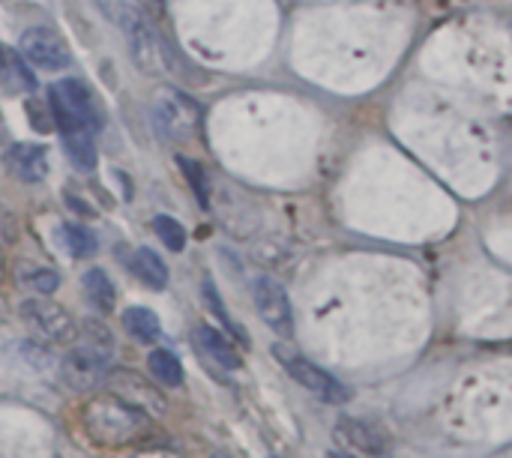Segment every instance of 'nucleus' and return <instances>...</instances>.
<instances>
[{
  "label": "nucleus",
  "instance_id": "nucleus-26",
  "mask_svg": "<svg viewBox=\"0 0 512 458\" xmlns=\"http://www.w3.org/2000/svg\"><path fill=\"white\" fill-rule=\"evenodd\" d=\"M138 3L147 18H162V12H165V0H138Z\"/></svg>",
  "mask_w": 512,
  "mask_h": 458
},
{
  "label": "nucleus",
  "instance_id": "nucleus-2",
  "mask_svg": "<svg viewBox=\"0 0 512 458\" xmlns=\"http://www.w3.org/2000/svg\"><path fill=\"white\" fill-rule=\"evenodd\" d=\"M51 99V114L60 132L69 129H96L99 126V102L90 93V87L78 78L57 81L48 93Z\"/></svg>",
  "mask_w": 512,
  "mask_h": 458
},
{
  "label": "nucleus",
  "instance_id": "nucleus-23",
  "mask_svg": "<svg viewBox=\"0 0 512 458\" xmlns=\"http://www.w3.org/2000/svg\"><path fill=\"white\" fill-rule=\"evenodd\" d=\"M180 168L186 171V177H189V186H195L201 207H210V192H207V180H204V171H201V165H198V162H189V159H180Z\"/></svg>",
  "mask_w": 512,
  "mask_h": 458
},
{
  "label": "nucleus",
  "instance_id": "nucleus-24",
  "mask_svg": "<svg viewBox=\"0 0 512 458\" xmlns=\"http://www.w3.org/2000/svg\"><path fill=\"white\" fill-rule=\"evenodd\" d=\"M204 300H207V309H210L213 315H219V321L225 324V330H231V333H237V336L243 339V330H237V327L231 324V318H228V312H225V306H222V300H219V291H216L210 282H204Z\"/></svg>",
  "mask_w": 512,
  "mask_h": 458
},
{
  "label": "nucleus",
  "instance_id": "nucleus-21",
  "mask_svg": "<svg viewBox=\"0 0 512 458\" xmlns=\"http://www.w3.org/2000/svg\"><path fill=\"white\" fill-rule=\"evenodd\" d=\"M153 228H156L159 240L168 246V252H183V249H186V228H183L177 219H171V216H156V219H153Z\"/></svg>",
  "mask_w": 512,
  "mask_h": 458
},
{
  "label": "nucleus",
  "instance_id": "nucleus-1",
  "mask_svg": "<svg viewBox=\"0 0 512 458\" xmlns=\"http://www.w3.org/2000/svg\"><path fill=\"white\" fill-rule=\"evenodd\" d=\"M81 426L96 447L114 450L141 441L150 429V414L120 396H93L81 411Z\"/></svg>",
  "mask_w": 512,
  "mask_h": 458
},
{
  "label": "nucleus",
  "instance_id": "nucleus-12",
  "mask_svg": "<svg viewBox=\"0 0 512 458\" xmlns=\"http://www.w3.org/2000/svg\"><path fill=\"white\" fill-rule=\"evenodd\" d=\"M6 162L21 183H42L48 177V150L42 144H15Z\"/></svg>",
  "mask_w": 512,
  "mask_h": 458
},
{
  "label": "nucleus",
  "instance_id": "nucleus-22",
  "mask_svg": "<svg viewBox=\"0 0 512 458\" xmlns=\"http://www.w3.org/2000/svg\"><path fill=\"white\" fill-rule=\"evenodd\" d=\"M21 282L33 285V288L42 291V294H51V291H57L60 276H57L54 270H48V267H27V276L21 273Z\"/></svg>",
  "mask_w": 512,
  "mask_h": 458
},
{
  "label": "nucleus",
  "instance_id": "nucleus-17",
  "mask_svg": "<svg viewBox=\"0 0 512 458\" xmlns=\"http://www.w3.org/2000/svg\"><path fill=\"white\" fill-rule=\"evenodd\" d=\"M123 327L132 339L138 342H153L159 336V318L156 312L144 309V306H132L123 312Z\"/></svg>",
  "mask_w": 512,
  "mask_h": 458
},
{
  "label": "nucleus",
  "instance_id": "nucleus-7",
  "mask_svg": "<svg viewBox=\"0 0 512 458\" xmlns=\"http://www.w3.org/2000/svg\"><path fill=\"white\" fill-rule=\"evenodd\" d=\"M117 21L123 24L126 36H129V51H132V60L141 72L147 75H159L165 69L162 63V51H159V42H156V33L150 30L144 12H135L129 6H120V15Z\"/></svg>",
  "mask_w": 512,
  "mask_h": 458
},
{
  "label": "nucleus",
  "instance_id": "nucleus-15",
  "mask_svg": "<svg viewBox=\"0 0 512 458\" xmlns=\"http://www.w3.org/2000/svg\"><path fill=\"white\" fill-rule=\"evenodd\" d=\"M129 267H132V273H135L141 282H147V285L156 288V291H162V288L168 285V267H165L162 258H159L153 249H147V246L135 249V261H132Z\"/></svg>",
  "mask_w": 512,
  "mask_h": 458
},
{
  "label": "nucleus",
  "instance_id": "nucleus-11",
  "mask_svg": "<svg viewBox=\"0 0 512 458\" xmlns=\"http://www.w3.org/2000/svg\"><path fill=\"white\" fill-rule=\"evenodd\" d=\"M108 384H111V390L120 396V399H126L129 405H135V408H141V411H147V414H165V399L159 396V390L153 387V384H147L144 378H138L135 372H126V369H120V372H111L108 375Z\"/></svg>",
  "mask_w": 512,
  "mask_h": 458
},
{
  "label": "nucleus",
  "instance_id": "nucleus-14",
  "mask_svg": "<svg viewBox=\"0 0 512 458\" xmlns=\"http://www.w3.org/2000/svg\"><path fill=\"white\" fill-rule=\"evenodd\" d=\"M63 135V144H66V153H69V162L78 168V171H93L96 168V144H93V129H69V132H60Z\"/></svg>",
  "mask_w": 512,
  "mask_h": 458
},
{
  "label": "nucleus",
  "instance_id": "nucleus-18",
  "mask_svg": "<svg viewBox=\"0 0 512 458\" xmlns=\"http://www.w3.org/2000/svg\"><path fill=\"white\" fill-rule=\"evenodd\" d=\"M84 294H87V300L96 309H102V312H111L114 309L117 294H114V285H111V279H108L105 270H87L84 273Z\"/></svg>",
  "mask_w": 512,
  "mask_h": 458
},
{
  "label": "nucleus",
  "instance_id": "nucleus-4",
  "mask_svg": "<svg viewBox=\"0 0 512 458\" xmlns=\"http://www.w3.org/2000/svg\"><path fill=\"white\" fill-rule=\"evenodd\" d=\"M108 360H111V342H93V336L87 333L66 357H63V381L78 390V393H90L102 378H108Z\"/></svg>",
  "mask_w": 512,
  "mask_h": 458
},
{
  "label": "nucleus",
  "instance_id": "nucleus-10",
  "mask_svg": "<svg viewBox=\"0 0 512 458\" xmlns=\"http://www.w3.org/2000/svg\"><path fill=\"white\" fill-rule=\"evenodd\" d=\"M18 48H21V57H27L33 66L48 69V72H60V69H66L72 63L69 45L63 42V36H57L48 27H30V30H24Z\"/></svg>",
  "mask_w": 512,
  "mask_h": 458
},
{
  "label": "nucleus",
  "instance_id": "nucleus-13",
  "mask_svg": "<svg viewBox=\"0 0 512 458\" xmlns=\"http://www.w3.org/2000/svg\"><path fill=\"white\" fill-rule=\"evenodd\" d=\"M195 339H198L201 351H204L216 366H222V369H240V357H237L234 345H231L219 330H213V327H198V330H195Z\"/></svg>",
  "mask_w": 512,
  "mask_h": 458
},
{
  "label": "nucleus",
  "instance_id": "nucleus-28",
  "mask_svg": "<svg viewBox=\"0 0 512 458\" xmlns=\"http://www.w3.org/2000/svg\"><path fill=\"white\" fill-rule=\"evenodd\" d=\"M0 273H3V252H0Z\"/></svg>",
  "mask_w": 512,
  "mask_h": 458
},
{
  "label": "nucleus",
  "instance_id": "nucleus-6",
  "mask_svg": "<svg viewBox=\"0 0 512 458\" xmlns=\"http://www.w3.org/2000/svg\"><path fill=\"white\" fill-rule=\"evenodd\" d=\"M21 318L48 342H57V345H69L75 342L78 336V327H75V318L72 312H66L60 303L54 300H24L21 306Z\"/></svg>",
  "mask_w": 512,
  "mask_h": 458
},
{
  "label": "nucleus",
  "instance_id": "nucleus-16",
  "mask_svg": "<svg viewBox=\"0 0 512 458\" xmlns=\"http://www.w3.org/2000/svg\"><path fill=\"white\" fill-rule=\"evenodd\" d=\"M0 78L9 84V90H36V78L30 75L24 60L3 45H0Z\"/></svg>",
  "mask_w": 512,
  "mask_h": 458
},
{
  "label": "nucleus",
  "instance_id": "nucleus-27",
  "mask_svg": "<svg viewBox=\"0 0 512 458\" xmlns=\"http://www.w3.org/2000/svg\"><path fill=\"white\" fill-rule=\"evenodd\" d=\"M327 458H351V456H348V453H330Z\"/></svg>",
  "mask_w": 512,
  "mask_h": 458
},
{
  "label": "nucleus",
  "instance_id": "nucleus-9",
  "mask_svg": "<svg viewBox=\"0 0 512 458\" xmlns=\"http://www.w3.org/2000/svg\"><path fill=\"white\" fill-rule=\"evenodd\" d=\"M333 438L336 444H342L348 453H357V456L384 458L390 453V435L378 423H369L360 417H342L333 429Z\"/></svg>",
  "mask_w": 512,
  "mask_h": 458
},
{
  "label": "nucleus",
  "instance_id": "nucleus-5",
  "mask_svg": "<svg viewBox=\"0 0 512 458\" xmlns=\"http://www.w3.org/2000/svg\"><path fill=\"white\" fill-rule=\"evenodd\" d=\"M279 360H282L285 372H288L303 390H309L312 396H318L321 402H327V405H345V402L351 399L348 387H345L342 381H336L330 372H324L321 366H315L312 360H306V357H300V354H282V351H279Z\"/></svg>",
  "mask_w": 512,
  "mask_h": 458
},
{
  "label": "nucleus",
  "instance_id": "nucleus-20",
  "mask_svg": "<svg viewBox=\"0 0 512 458\" xmlns=\"http://www.w3.org/2000/svg\"><path fill=\"white\" fill-rule=\"evenodd\" d=\"M60 237H63V246H66L69 255H75V258H90V255H96V237H93L90 228L69 222V225H63Z\"/></svg>",
  "mask_w": 512,
  "mask_h": 458
},
{
  "label": "nucleus",
  "instance_id": "nucleus-25",
  "mask_svg": "<svg viewBox=\"0 0 512 458\" xmlns=\"http://www.w3.org/2000/svg\"><path fill=\"white\" fill-rule=\"evenodd\" d=\"M132 458H186L183 453L171 450V447H150V450H138Z\"/></svg>",
  "mask_w": 512,
  "mask_h": 458
},
{
  "label": "nucleus",
  "instance_id": "nucleus-3",
  "mask_svg": "<svg viewBox=\"0 0 512 458\" xmlns=\"http://www.w3.org/2000/svg\"><path fill=\"white\" fill-rule=\"evenodd\" d=\"M153 123L162 138L189 141L201 129V108L186 93L165 87L153 96Z\"/></svg>",
  "mask_w": 512,
  "mask_h": 458
},
{
  "label": "nucleus",
  "instance_id": "nucleus-19",
  "mask_svg": "<svg viewBox=\"0 0 512 458\" xmlns=\"http://www.w3.org/2000/svg\"><path fill=\"white\" fill-rule=\"evenodd\" d=\"M147 369L165 387H180L183 384V366H180V360L171 351H150Z\"/></svg>",
  "mask_w": 512,
  "mask_h": 458
},
{
  "label": "nucleus",
  "instance_id": "nucleus-8",
  "mask_svg": "<svg viewBox=\"0 0 512 458\" xmlns=\"http://www.w3.org/2000/svg\"><path fill=\"white\" fill-rule=\"evenodd\" d=\"M252 300L258 315L264 318V324L279 333V336H291L294 330V312H291V300L288 291L273 279V276H258L252 282Z\"/></svg>",
  "mask_w": 512,
  "mask_h": 458
}]
</instances>
